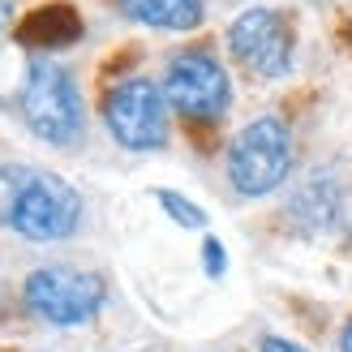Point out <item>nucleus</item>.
Returning a JSON list of instances; mask_svg holds the SVG:
<instances>
[{"mask_svg":"<svg viewBox=\"0 0 352 352\" xmlns=\"http://www.w3.org/2000/svg\"><path fill=\"white\" fill-rule=\"evenodd\" d=\"M202 254H206V271H210V275H223V245H219V241H206Z\"/></svg>","mask_w":352,"mask_h":352,"instance_id":"nucleus-12","label":"nucleus"},{"mask_svg":"<svg viewBox=\"0 0 352 352\" xmlns=\"http://www.w3.org/2000/svg\"><path fill=\"white\" fill-rule=\"evenodd\" d=\"M78 34H82V26L69 9H39L22 26V39L34 47H60V43H74Z\"/></svg>","mask_w":352,"mask_h":352,"instance_id":"nucleus-9","label":"nucleus"},{"mask_svg":"<svg viewBox=\"0 0 352 352\" xmlns=\"http://www.w3.org/2000/svg\"><path fill=\"white\" fill-rule=\"evenodd\" d=\"M262 352H305L301 344H292V340H279V336H267L262 340Z\"/></svg>","mask_w":352,"mask_h":352,"instance_id":"nucleus-13","label":"nucleus"},{"mask_svg":"<svg viewBox=\"0 0 352 352\" xmlns=\"http://www.w3.org/2000/svg\"><path fill=\"white\" fill-rule=\"evenodd\" d=\"M228 52L258 78H284L292 69V26L275 9H245L228 26Z\"/></svg>","mask_w":352,"mask_h":352,"instance_id":"nucleus-7","label":"nucleus"},{"mask_svg":"<svg viewBox=\"0 0 352 352\" xmlns=\"http://www.w3.org/2000/svg\"><path fill=\"white\" fill-rule=\"evenodd\" d=\"M292 168V133L279 116H258L250 120L228 146V181L245 198L271 193Z\"/></svg>","mask_w":352,"mask_h":352,"instance_id":"nucleus-2","label":"nucleus"},{"mask_svg":"<svg viewBox=\"0 0 352 352\" xmlns=\"http://www.w3.org/2000/svg\"><path fill=\"white\" fill-rule=\"evenodd\" d=\"M103 120L125 151H155L168 138V99L151 78H125L103 99Z\"/></svg>","mask_w":352,"mask_h":352,"instance_id":"nucleus-4","label":"nucleus"},{"mask_svg":"<svg viewBox=\"0 0 352 352\" xmlns=\"http://www.w3.org/2000/svg\"><path fill=\"white\" fill-rule=\"evenodd\" d=\"M155 198H160V206H164L181 228H206V210H202V206H193L189 198H181L176 189H160Z\"/></svg>","mask_w":352,"mask_h":352,"instance_id":"nucleus-11","label":"nucleus"},{"mask_svg":"<svg viewBox=\"0 0 352 352\" xmlns=\"http://www.w3.org/2000/svg\"><path fill=\"white\" fill-rule=\"evenodd\" d=\"M78 223H82V193L56 172H34L13 210V232L47 245V241L74 236Z\"/></svg>","mask_w":352,"mask_h":352,"instance_id":"nucleus-6","label":"nucleus"},{"mask_svg":"<svg viewBox=\"0 0 352 352\" xmlns=\"http://www.w3.org/2000/svg\"><path fill=\"white\" fill-rule=\"evenodd\" d=\"M26 309L34 318H43L52 327H78L91 322L99 305L108 301V284L95 271H78V267H39L26 279Z\"/></svg>","mask_w":352,"mask_h":352,"instance_id":"nucleus-3","label":"nucleus"},{"mask_svg":"<svg viewBox=\"0 0 352 352\" xmlns=\"http://www.w3.org/2000/svg\"><path fill=\"white\" fill-rule=\"evenodd\" d=\"M344 352H352V322L344 327Z\"/></svg>","mask_w":352,"mask_h":352,"instance_id":"nucleus-14","label":"nucleus"},{"mask_svg":"<svg viewBox=\"0 0 352 352\" xmlns=\"http://www.w3.org/2000/svg\"><path fill=\"white\" fill-rule=\"evenodd\" d=\"M164 99L185 120H219L232 103V82L210 52H176L164 69Z\"/></svg>","mask_w":352,"mask_h":352,"instance_id":"nucleus-5","label":"nucleus"},{"mask_svg":"<svg viewBox=\"0 0 352 352\" xmlns=\"http://www.w3.org/2000/svg\"><path fill=\"white\" fill-rule=\"evenodd\" d=\"M125 17L155 30H193L202 26V0H120Z\"/></svg>","mask_w":352,"mask_h":352,"instance_id":"nucleus-8","label":"nucleus"},{"mask_svg":"<svg viewBox=\"0 0 352 352\" xmlns=\"http://www.w3.org/2000/svg\"><path fill=\"white\" fill-rule=\"evenodd\" d=\"M22 120L47 146H74L82 138L86 112H82V95L65 65L47 60V56H30L26 86H22Z\"/></svg>","mask_w":352,"mask_h":352,"instance_id":"nucleus-1","label":"nucleus"},{"mask_svg":"<svg viewBox=\"0 0 352 352\" xmlns=\"http://www.w3.org/2000/svg\"><path fill=\"white\" fill-rule=\"evenodd\" d=\"M30 176H34L30 168H13V164L0 168V223H13V210L22 202V189Z\"/></svg>","mask_w":352,"mask_h":352,"instance_id":"nucleus-10","label":"nucleus"},{"mask_svg":"<svg viewBox=\"0 0 352 352\" xmlns=\"http://www.w3.org/2000/svg\"><path fill=\"white\" fill-rule=\"evenodd\" d=\"M9 22V5H5V0H0V26H5Z\"/></svg>","mask_w":352,"mask_h":352,"instance_id":"nucleus-15","label":"nucleus"}]
</instances>
